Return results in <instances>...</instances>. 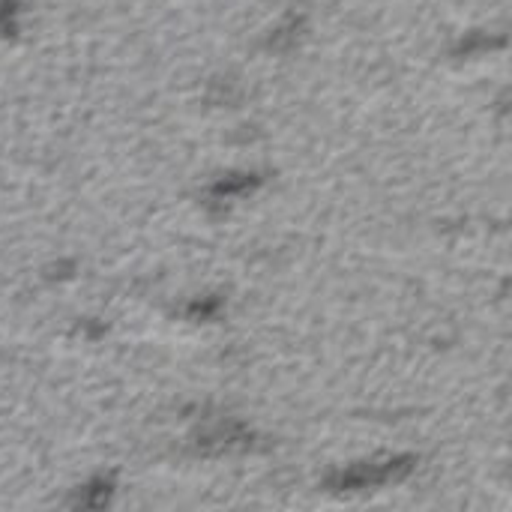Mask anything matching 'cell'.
Listing matches in <instances>:
<instances>
[{
	"label": "cell",
	"instance_id": "cell-1",
	"mask_svg": "<svg viewBox=\"0 0 512 512\" xmlns=\"http://www.w3.org/2000/svg\"><path fill=\"white\" fill-rule=\"evenodd\" d=\"M414 468V459L411 456H396V459H384V462H366V465H357L351 471H342L330 480L333 489H372V486H381V483H393V480H402L408 471Z\"/></svg>",
	"mask_w": 512,
	"mask_h": 512
}]
</instances>
